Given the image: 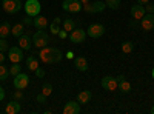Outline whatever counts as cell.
<instances>
[{
  "mask_svg": "<svg viewBox=\"0 0 154 114\" xmlns=\"http://www.w3.org/2000/svg\"><path fill=\"white\" fill-rule=\"evenodd\" d=\"M19 72H22L20 63H12V66L9 68V74H11V75H17Z\"/></svg>",
  "mask_w": 154,
  "mask_h": 114,
  "instance_id": "obj_28",
  "label": "cell"
},
{
  "mask_svg": "<svg viewBox=\"0 0 154 114\" xmlns=\"http://www.w3.org/2000/svg\"><path fill=\"white\" fill-rule=\"evenodd\" d=\"M86 34L89 37H93V39H99V37H102L105 34V26L100 25V23H93V25H89Z\"/></svg>",
  "mask_w": 154,
  "mask_h": 114,
  "instance_id": "obj_8",
  "label": "cell"
},
{
  "mask_svg": "<svg viewBox=\"0 0 154 114\" xmlns=\"http://www.w3.org/2000/svg\"><path fill=\"white\" fill-rule=\"evenodd\" d=\"M9 45H8V42H6V39H0V51L2 53H6V51H9Z\"/></svg>",
  "mask_w": 154,
  "mask_h": 114,
  "instance_id": "obj_31",
  "label": "cell"
},
{
  "mask_svg": "<svg viewBox=\"0 0 154 114\" xmlns=\"http://www.w3.org/2000/svg\"><path fill=\"white\" fill-rule=\"evenodd\" d=\"M49 42H51V39H49V35H48V32H46L45 29H38V31L32 35V45H34L35 48H38V49L48 46Z\"/></svg>",
  "mask_w": 154,
  "mask_h": 114,
  "instance_id": "obj_2",
  "label": "cell"
},
{
  "mask_svg": "<svg viewBox=\"0 0 154 114\" xmlns=\"http://www.w3.org/2000/svg\"><path fill=\"white\" fill-rule=\"evenodd\" d=\"M117 83H119V90H120L122 93H130V91H131V83L125 79L123 74L117 75Z\"/></svg>",
  "mask_w": 154,
  "mask_h": 114,
  "instance_id": "obj_14",
  "label": "cell"
},
{
  "mask_svg": "<svg viewBox=\"0 0 154 114\" xmlns=\"http://www.w3.org/2000/svg\"><path fill=\"white\" fill-rule=\"evenodd\" d=\"M149 112H151V114H154V105L151 106V109H149Z\"/></svg>",
  "mask_w": 154,
  "mask_h": 114,
  "instance_id": "obj_45",
  "label": "cell"
},
{
  "mask_svg": "<svg viewBox=\"0 0 154 114\" xmlns=\"http://www.w3.org/2000/svg\"><path fill=\"white\" fill-rule=\"evenodd\" d=\"M32 25H34L37 29H46V28H48V20H46V17H43V16L38 14V16L34 17Z\"/></svg>",
  "mask_w": 154,
  "mask_h": 114,
  "instance_id": "obj_17",
  "label": "cell"
},
{
  "mask_svg": "<svg viewBox=\"0 0 154 114\" xmlns=\"http://www.w3.org/2000/svg\"><path fill=\"white\" fill-rule=\"evenodd\" d=\"M151 75H152V79H154V68H152V71H151Z\"/></svg>",
  "mask_w": 154,
  "mask_h": 114,
  "instance_id": "obj_46",
  "label": "cell"
},
{
  "mask_svg": "<svg viewBox=\"0 0 154 114\" xmlns=\"http://www.w3.org/2000/svg\"><path fill=\"white\" fill-rule=\"evenodd\" d=\"M42 93L48 97L49 94H53V85H51L49 82H46V83H43V86H42Z\"/></svg>",
  "mask_w": 154,
  "mask_h": 114,
  "instance_id": "obj_29",
  "label": "cell"
},
{
  "mask_svg": "<svg viewBox=\"0 0 154 114\" xmlns=\"http://www.w3.org/2000/svg\"><path fill=\"white\" fill-rule=\"evenodd\" d=\"M88 2H89V0H80V3H82V5H83V3H88Z\"/></svg>",
  "mask_w": 154,
  "mask_h": 114,
  "instance_id": "obj_44",
  "label": "cell"
},
{
  "mask_svg": "<svg viewBox=\"0 0 154 114\" xmlns=\"http://www.w3.org/2000/svg\"><path fill=\"white\" fill-rule=\"evenodd\" d=\"M8 75H9V69L2 63V65H0V80L5 82V80L8 79Z\"/></svg>",
  "mask_w": 154,
  "mask_h": 114,
  "instance_id": "obj_26",
  "label": "cell"
},
{
  "mask_svg": "<svg viewBox=\"0 0 154 114\" xmlns=\"http://www.w3.org/2000/svg\"><path fill=\"white\" fill-rule=\"evenodd\" d=\"M80 112V105L75 100H69L63 106V114H79Z\"/></svg>",
  "mask_w": 154,
  "mask_h": 114,
  "instance_id": "obj_12",
  "label": "cell"
},
{
  "mask_svg": "<svg viewBox=\"0 0 154 114\" xmlns=\"http://www.w3.org/2000/svg\"><path fill=\"white\" fill-rule=\"evenodd\" d=\"M2 63H5V53L0 51V65H2Z\"/></svg>",
  "mask_w": 154,
  "mask_h": 114,
  "instance_id": "obj_40",
  "label": "cell"
},
{
  "mask_svg": "<svg viewBox=\"0 0 154 114\" xmlns=\"http://www.w3.org/2000/svg\"><path fill=\"white\" fill-rule=\"evenodd\" d=\"M102 88H105L106 91H116V90H119L117 77H111V75L103 77V79H102Z\"/></svg>",
  "mask_w": 154,
  "mask_h": 114,
  "instance_id": "obj_10",
  "label": "cell"
},
{
  "mask_svg": "<svg viewBox=\"0 0 154 114\" xmlns=\"http://www.w3.org/2000/svg\"><path fill=\"white\" fill-rule=\"evenodd\" d=\"M8 59L12 62V63H20L25 56H23V49L17 45V46H11L9 51H8Z\"/></svg>",
  "mask_w": 154,
  "mask_h": 114,
  "instance_id": "obj_5",
  "label": "cell"
},
{
  "mask_svg": "<svg viewBox=\"0 0 154 114\" xmlns=\"http://www.w3.org/2000/svg\"><path fill=\"white\" fill-rule=\"evenodd\" d=\"M32 54L38 56L40 60L43 63H48V65H49V63H59L62 60V57H63L62 53H60V49H57L54 46H45L38 53H32Z\"/></svg>",
  "mask_w": 154,
  "mask_h": 114,
  "instance_id": "obj_1",
  "label": "cell"
},
{
  "mask_svg": "<svg viewBox=\"0 0 154 114\" xmlns=\"http://www.w3.org/2000/svg\"><path fill=\"white\" fill-rule=\"evenodd\" d=\"M148 2H149V0H137V3H139V5H146Z\"/></svg>",
  "mask_w": 154,
  "mask_h": 114,
  "instance_id": "obj_43",
  "label": "cell"
},
{
  "mask_svg": "<svg viewBox=\"0 0 154 114\" xmlns=\"http://www.w3.org/2000/svg\"><path fill=\"white\" fill-rule=\"evenodd\" d=\"M16 90H25L28 85H29V77L28 74H23V72H19L17 75H14V82H12Z\"/></svg>",
  "mask_w": 154,
  "mask_h": 114,
  "instance_id": "obj_6",
  "label": "cell"
},
{
  "mask_svg": "<svg viewBox=\"0 0 154 114\" xmlns=\"http://www.w3.org/2000/svg\"><path fill=\"white\" fill-rule=\"evenodd\" d=\"M9 34H11V25L9 22H3L0 25V39H6Z\"/></svg>",
  "mask_w": 154,
  "mask_h": 114,
  "instance_id": "obj_20",
  "label": "cell"
},
{
  "mask_svg": "<svg viewBox=\"0 0 154 114\" xmlns=\"http://www.w3.org/2000/svg\"><path fill=\"white\" fill-rule=\"evenodd\" d=\"M26 66H28L29 71H35V69L38 68V60L35 59V54L28 56V59H26Z\"/></svg>",
  "mask_w": 154,
  "mask_h": 114,
  "instance_id": "obj_19",
  "label": "cell"
},
{
  "mask_svg": "<svg viewBox=\"0 0 154 114\" xmlns=\"http://www.w3.org/2000/svg\"><path fill=\"white\" fill-rule=\"evenodd\" d=\"M105 5H106V8L117 9L120 6V0H105Z\"/></svg>",
  "mask_w": 154,
  "mask_h": 114,
  "instance_id": "obj_27",
  "label": "cell"
},
{
  "mask_svg": "<svg viewBox=\"0 0 154 114\" xmlns=\"http://www.w3.org/2000/svg\"><path fill=\"white\" fill-rule=\"evenodd\" d=\"M143 8H145V12H154V3H146V5H143Z\"/></svg>",
  "mask_w": 154,
  "mask_h": 114,
  "instance_id": "obj_35",
  "label": "cell"
},
{
  "mask_svg": "<svg viewBox=\"0 0 154 114\" xmlns=\"http://www.w3.org/2000/svg\"><path fill=\"white\" fill-rule=\"evenodd\" d=\"M53 23H57V25H60V23H62V19H60V17H54Z\"/></svg>",
  "mask_w": 154,
  "mask_h": 114,
  "instance_id": "obj_42",
  "label": "cell"
},
{
  "mask_svg": "<svg viewBox=\"0 0 154 114\" xmlns=\"http://www.w3.org/2000/svg\"><path fill=\"white\" fill-rule=\"evenodd\" d=\"M22 23L25 25V26H29V25H32V20H31L29 16H26V17H23V19H22Z\"/></svg>",
  "mask_w": 154,
  "mask_h": 114,
  "instance_id": "obj_36",
  "label": "cell"
},
{
  "mask_svg": "<svg viewBox=\"0 0 154 114\" xmlns=\"http://www.w3.org/2000/svg\"><path fill=\"white\" fill-rule=\"evenodd\" d=\"M69 39H71V42L75 43V45H77V43H82V42H85V39H86V32H85L83 29H80V28H75V29L71 31Z\"/></svg>",
  "mask_w": 154,
  "mask_h": 114,
  "instance_id": "obj_11",
  "label": "cell"
},
{
  "mask_svg": "<svg viewBox=\"0 0 154 114\" xmlns=\"http://www.w3.org/2000/svg\"><path fill=\"white\" fill-rule=\"evenodd\" d=\"M66 59H69V60L74 59V53H72V51H68V53H66Z\"/></svg>",
  "mask_w": 154,
  "mask_h": 114,
  "instance_id": "obj_41",
  "label": "cell"
},
{
  "mask_svg": "<svg viewBox=\"0 0 154 114\" xmlns=\"http://www.w3.org/2000/svg\"><path fill=\"white\" fill-rule=\"evenodd\" d=\"M22 111V106H20V103H19V100H12V102H9V103H6V106H5V112L6 114H19Z\"/></svg>",
  "mask_w": 154,
  "mask_h": 114,
  "instance_id": "obj_13",
  "label": "cell"
},
{
  "mask_svg": "<svg viewBox=\"0 0 154 114\" xmlns=\"http://www.w3.org/2000/svg\"><path fill=\"white\" fill-rule=\"evenodd\" d=\"M60 29H62L60 25H57V23H51V25H49V32L53 34V35H57Z\"/></svg>",
  "mask_w": 154,
  "mask_h": 114,
  "instance_id": "obj_30",
  "label": "cell"
},
{
  "mask_svg": "<svg viewBox=\"0 0 154 114\" xmlns=\"http://www.w3.org/2000/svg\"><path fill=\"white\" fill-rule=\"evenodd\" d=\"M57 35H59V39H62V40H65L66 37H68V31H65V29L62 28V29L59 31V34H57Z\"/></svg>",
  "mask_w": 154,
  "mask_h": 114,
  "instance_id": "obj_34",
  "label": "cell"
},
{
  "mask_svg": "<svg viewBox=\"0 0 154 114\" xmlns=\"http://www.w3.org/2000/svg\"><path fill=\"white\" fill-rule=\"evenodd\" d=\"M82 9H83L85 12H93V3H89V2H88V3H83V5H82Z\"/></svg>",
  "mask_w": 154,
  "mask_h": 114,
  "instance_id": "obj_32",
  "label": "cell"
},
{
  "mask_svg": "<svg viewBox=\"0 0 154 114\" xmlns=\"http://www.w3.org/2000/svg\"><path fill=\"white\" fill-rule=\"evenodd\" d=\"M14 99H16V100H19V102H20V100L23 99V93H22V90H17V91H14Z\"/></svg>",
  "mask_w": 154,
  "mask_h": 114,
  "instance_id": "obj_38",
  "label": "cell"
},
{
  "mask_svg": "<svg viewBox=\"0 0 154 114\" xmlns=\"http://www.w3.org/2000/svg\"><path fill=\"white\" fill-rule=\"evenodd\" d=\"M146 14L145 12V8H143V5H134L133 8H131V16H133V19L134 20H140L143 16Z\"/></svg>",
  "mask_w": 154,
  "mask_h": 114,
  "instance_id": "obj_15",
  "label": "cell"
},
{
  "mask_svg": "<svg viewBox=\"0 0 154 114\" xmlns=\"http://www.w3.org/2000/svg\"><path fill=\"white\" fill-rule=\"evenodd\" d=\"M37 102H38V103H46V96H45L43 93H40V94L37 96Z\"/></svg>",
  "mask_w": 154,
  "mask_h": 114,
  "instance_id": "obj_37",
  "label": "cell"
},
{
  "mask_svg": "<svg viewBox=\"0 0 154 114\" xmlns=\"http://www.w3.org/2000/svg\"><path fill=\"white\" fill-rule=\"evenodd\" d=\"M105 8H106V5H105V2H102V0H97V2L93 3V12H102Z\"/></svg>",
  "mask_w": 154,
  "mask_h": 114,
  "instance_id": "obj_25",
  "label": "cell"
},
{
  "mask_svg": "<svg viewBox=\"0 0 154 114\" xmlns=\"http://www.w3.org/2000/svg\"><path fill=\"white\" fill-rule=\"evenodd\" d=\"M91 100V91H80L77 94V102L79 103H89Z\"/></svg>",
  "mask_w": 154,
  "mask_h": 114,
  "instance_id": "obj_21",
  "label": "cell"
},
{
  "mask_svg": "<svg viewBox=\"0 0 154 114\" xmlns=\"http://www.w3.org/2000/svg\"><path fill=\"white\" fill-rule=\"evenodd\" d=\"M74 65H75V68L79 69V71H82V72H85L88 68H89V65H88V60L85 59V57H75V60H74Z\"/></svg>",
  "mask_w": 154,
  "mask_h": 114,
  "instance_id": "obj_18",
  "label": "cell"
},
{
  "mask_svg": "<svg viewBox=\"0 0 154 114\" xmlns=\"http://www.w3.org/2000/svg\"><path fill=\"white\" fill-rule=\"evenodd\" d=\"M25 8V12H26V16L29 17H35L40 14V9H42V5L38 0H26V3L23 5Z\"/></svg>",
  "mask_w": 154,
  "mask_h": 114,
  "instance_id": "obj_3",
  "label": "cell"
},
{
  "mask_svg": "<svg viewBox=\"0 0 154 114\" xmlns=\"http://www.w3.org/2000/svg\"><path fill=\"white\" fill-rule=\"evenodd\" d=\"M31 45H32V39H31L28 34L23 32V34L19 37V46H20L22 49H26V51H28V49L31 48Z\"/></svg>",
  "mask_w": 154,
  "mask_h": 114,
  "instance_id": "obj_16",
  "label": "cell"
},
{
  "mask_svg": "<svg viewBox=\"0 0 154 114\" xmlns=\"http://www.w3.org/2000/svg\"><path fill=\"white\" fill-rule=\"evenodd\" d=\"M62 8L68 12H79L82 11V3L80 0H63Z\"/></svg>",
  "mask_w": 154,
  "mask_h": 114,
  "instance_id": "obj_9",
  "label": "cell"
},
{
  "mask_svg": "<svg viewBox=\"0 0 154 114\" xmlns=\"http://www.w3.org/2000/svg\"><path fill=\"white\" fill-rule=\"evenodd\" d=\"M23 31H25V25H23L22 22H20V23H16L14 26H11V34L14 35V37H17V39L23 34Z\"/></svg>",
  "mask_w": 154,
  "mask_h": 114,
  "instance_id": "obj_22",
  "label": "cell"
},
{
  "mask_svg": "<svg viewBox=\"0 0 154 114\" xmlns=\"http://www.w3.org/2000/svg\"><path fill=\"white\" fill-rule=\"evenodd\" d=\"M75 26H77V25H75V22H74L71 17H68V19L63 20V29H65V31L71 32L72 29H75Z\"/></svg>",
  "mask_w": 154,
  "mask_h": 114,
  "instance_id": "obj_23",
  "label": "cell"
},
{
  "mask_svg": "<svg viewBox=\"0 0 154 114\" xmlns=\"http://www.w3.org/2000/svg\"><path fill=\"white\" fill-rule=\"evenodd\" d=\"M140 28L146 32L154 29V12H146V14L140 19Z\"/></svg>",
  "mask_w": 154,
  "mask_h": 114,
  "instance_id": "obj_7",
  "label": "cell"
},
{
  "mask_svg": "<svg viewBox=\"0 0 154 114\" xmlns=\"http://www.w3.org/2000/svg\"><path fill=\"white\" fill-rule=\"evenodd\" d=\"M133 51H134V43H133V42L126 40V42L122 43V53H123V54H131Z\"/></svg>",
  "mask_w": 154,
  "mask_h": 114,
  "instance_id": "obj_24",
  "label": "cell"
},
{
  "mask_svg": "<svg viewBox=\"0 0 154 114\" xmlns=\"http://www.w3.org/2000/svg\"><path fill=\"white\" fill-rule=\"evenodd\" d=\"M2 6H3V11L8 12V14H16L22 9V2L20 0H3L2 2Z\"/></svg>",
  "mask_w": 154,
  "mask_h": 114,
  "instance_id": "obj_4",
  "label": "cell"
},
{
  "mask_svg": "<svg viewBox=\"0 0 154 114\" xmlns=\"http://www.w3.org/2000/svg\"><path fill=\"white\" fill-rule=\"evenodd\" d=\"M5 99V90H3V86H0V102Z\"/></svg>",
  "mask_w": 154,
  "mask_h": 114,
  "instance_id": "obj_39",
  "label": "cell"
},
{
  "mask_svg": "<svg viewBox=\"0 0 154 114\" xmlns=\"http://www.w3.org/2000/svg\"><path fill=\"white\" fill-rule=\"evenodd\" d=\"M34 72H35V75H37L38 79H43V77H45V69H42L40 66H38V68H37Z\"/></svg>",
  "mask_w": 154,
  "mask_h": 114,
  "instance_id": "obj_33",
  "label": "cell"
}]
</instances>
